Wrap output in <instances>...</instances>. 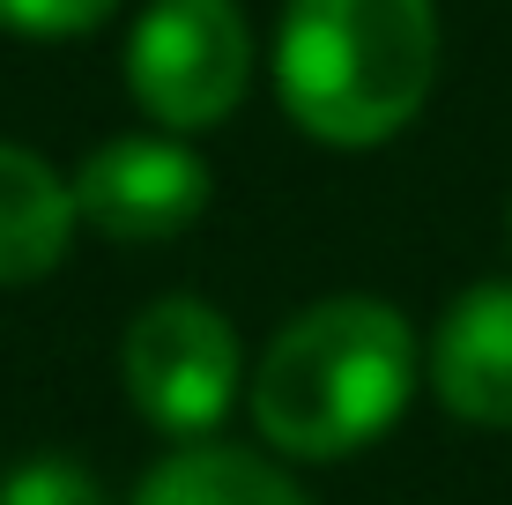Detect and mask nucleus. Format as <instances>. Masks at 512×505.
Listing matches in <instances>:
<instances>
[{
  "instance_id": "1a4fd4ad",
  "label": "nucleus",
  "mask_w": 512,
  "mask_h": 505,
  "mask_svg": "<svg viewBox=\"0 0 512 505\" xmlns=\"http://www.w3.org/2000/svg\"><path fill=\"white\" fill-rule=\"evenodd\" d=\"M112 8L119 0H0V30H15V38H82Z\"/></svg>"
},
{
  "instance_id": "6e6552de",
  "label": "nucleus",
  "mask_w": 512,
  "mask_h": 505,
  "mask_svg": "<svg viewBox=\"0 0 512 505\" xmlns=\"http://www.w3.org/2000/svg\"><path fill=\"white\" fill-rule=\"evenodd\" d=\"M134 505H312V498L245 446H186L141 476Z\"/></svg>"
},
{
  "instance_id": "423d86ee",
  "label": "nucleus",
  "mask_w": 512,
  "mask_h": 505,
  "mask_svg": "<svg viewBox=\"0 0 512 505\" xmlns=\"http://www.w3.org/2000/svg\"><path fill=\"white\" fill-rule=\"evenodd\" d=\"M431 387L461 424H512V283H475L431 342Z\"/></svg>"
},
{
  "instance_id": "f257e3e1",
  "label": "nucleus",
  "mask_w": 512,
  "mask_h": 505,
  "mask_svg": "<svg viewBox=\"0 0 512 505\" xmlns=\"http://www.w3.org/2000/svg\"><path fill=\"white\" fill-rule=\"evenodd\" d=\"M416 387V335L379 298H327L297 312L253 372L260 439L297 461H334L372 446Z\"/></svg>"
},
{
  "instance_id": "20e7f679",
  "label": "nucleus",
  "mask_w": 512,
  "mask_h": 505,
  "mask_svg": "<svg viewBox=\"0 0 512 505\" xmlns=\"http://www.w3.org/2000/svg\"><path fill=\"white\" fill-rule=\"evenodd\" d=\"M127 394L171 439H201L238 394V327L201 298H164L127 327Z\"/></svg>"
},
{
  "instance_id": "f03ea898",
  "label": "nucleus",
  "mask_w": 512,
  "mask_h": 505,
  "mask_svg": "<svg viewBox=\"0 0 512 505\" xmlns=\"http://www.w3.org/2000/svg\"><path fill=\"white\" fill-rule=\"evenodd\" d=\"M438 75L431 0H290L275 30V90L312 142L372 149L423 112Z\"/></svg>"
},
{
  "instance_id": "0eeeda50",
  "label": "nucleus",
  "mask_w": 512,
  "mask_h": 505,
  "mask_svg": "<svg viewBox=\"0 0 512 505\" xmlns=\"http://www.w3.org/2000/svg\"><path fill=\"white\" fill-rule=\"evenodd\" d=\"M75 186L52 179L45 156L0 142V283H38L75 238Z\"/></svg>"
},
{
  "instance_id": "7ed1b4c3",
  "label": "nucleus",
  "mask_w": 512,
  "mask_h": 505,
  "mask_svg": "<svg viewBox=\"0 0 512 505\" xmlns=\"http://www.w3.org/2000/svg\"><path fill=\"white\" fill-rule=\"evenodd\" d=\"M127 82L164 127H216L253 82V38L231 0H156L127 38Z\"/></svg>"
},
{
  "instance_id": "39448f33",
  "label": "nucleus",
  "mask_w": 512,
  "mask_h": 505,
  "mask_svg": "<svg viewBox=\"0 0 512 505\" xmlns=\"http://www.w3.org/2000/svg\"><path fill=\"white\" fill-rule=\"evenodd\" d=\"M208 208V164L179 142L156 134H127V142L90 149V164L75 171V216L104 238H171Z\"/></svg>"
},
{
  "instance_id": "9d476101",
  "label": "nucleus",
  "mask_w": 512,
  "mask_h": 505,
  "mask_svg": "<svg viewBox=\"0 0 512 505\" xmlns=\"http://www.w3.org/2000/svg\"><path fill=\"white\" fill-rule=\"evenodd\" d=\"M0 505H104V491L75 461H23L0 483Z\"/></svg>"
}]
</instances>
